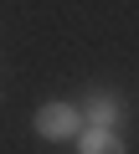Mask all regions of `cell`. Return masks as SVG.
Wrapping results in <instances>:
<instances>
[{"label": "cell", "instance_id": "1", "mask_svg": "<svg viewBox=\"0 0 139 154\" xmlns=\"http://www.w3.org/2000/svg\"><path fill=\"white\" fill-rule=\"evenodd\" d=\"M31 128H36L41 139H77V134H83V113H77L72 103H41L36 118H31Z\"/></svg>", "mask_w": 139, "mask_h": 154}, {"label": "cell", "instance_id": "2", "mask_svg": "<svg viewBox=\"0 0 139 154\" xmlns=\"http://www.w3.org/2000/svg\"><path fill=\"white\" fill-rule=\"evenodd\" d=\"M77 154H124V139L113 134V128H83L77 134Z\"/></svg>", "mask_w": 139, "mask_h": 154}, {"label": "cell", "instance_id": "3", "mask_svg": "<svg viewBox=\"0 0 139 154\" xmlns=\"http://www.w3.org/2000/svg\"><path fill=\"white\" fill-rule=\"evenodd\" d=\"M88 118H93V128H113L118 123V103L113 98H93L88 103Z\"/></svg>", "mask_w": 139, "mask_h": 154}]
</instances>
